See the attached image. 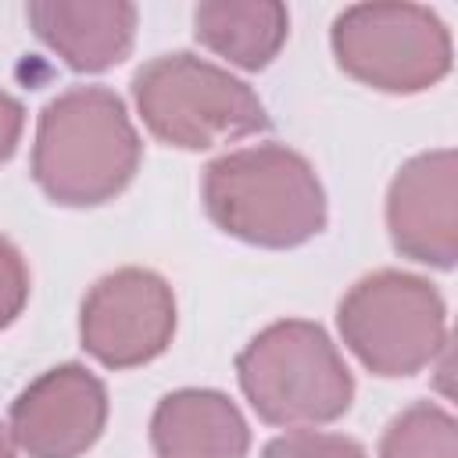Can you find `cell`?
I'll list each match as a JSON object with an SVG mask.
<instances>
[{
    "instance_id": "ba28073f",
    "label": "cell",
    "mask_w": 458,
    "mask_h": 458,
    "mask_svg": "<svg viewBox=\"0 0 458 458\" xmlns=\"http://www.w3.org/2000/svg\"><path fill=\"white\" fill-rule=\"evenodd\" d=\"M107 422V390L82 365H57L11 404V440L29 458H79Z\"/></svg>"
},
{
    "instance_id": "277c9868",
    "label": "cell",
    "mask_w": 458,
    "mask_h": 458,
    "mask_svg": "<svg viewBox=\"0 0 458 458\" xmlns=\"http://www.w3.org/2000/svg\"><path fill=\"white\" fill-rule=\"evenodd\" d=\"M147 129L179 150H208L268 129L265 104L247 82L193 54H161L132 75Z\"/></svg>"
},
{
    "instance_id": "4fadbf2b",
    "label": "cell",
    "mask_w": 458,
    "mask_h": 458,
    "mask_svg": "<svg viewBox=\"0 0 458 458\" xmlns=\"http://www.w3.org/2000/svg\"><path fill=\"white\" fill-rule=\"evenodd\" d=\"M379 458H458L454 419L429 401H415L386 426Z\"/></svg>"
},
{
    "instance_id": "2e32d148",
    "label": "cell",
    "mask_w": 458,
    "mask_h": 458,
    "mask_svg": "<svg viewBox=\"0 0 458 458\" xmlns=\"http://www.w3.org/2000/svg\"><path fill=\"white\" fill-rule=\"evenodd\" d=\"M21 125H25V111L21 104L0 89V165L14 154L18 140H21Z\"/></svg>"
},
{
    "instance_id": "6da1fadb",
    "label": "cell",
    "mask_w": 458,
    "mask_h": 458,
    "mask_svg": "<svg viewBox=\"0 0 458 458\" xmlns=\"http://www.w3.org/2000/svg\"><path fill=\"white\" fill-rule=\"evenodd\" d=\"M136 168L140 136L111 89L75 86L43 107L32 147V179L54 204H104L132 182Z\"/></svg>"
},
{
    "instance_id": "8fae6325",
    "label": "cell",
    "mask_w": 458,
    "mask_h": 458,
    "mask_svg": "<svg viewBox=\"0 0 458 458\" xmlns=\"http://www.w3.org/2000/svg\"><path fill=\"white\" fill-rule=\"evenodd\" d=\"M157 458H243L250 429L240 408L218 390H175L150 419Z\"/></svg>"
},
{
    "instance_id": "3957f363",
    "label": "cell",
    "mask_w": 458,
    "mask_h": 458,
    "mask_svg": "<svg viewBox=\"0 0 458 458\" xmlns=\"http://www.w3.org/2000/svg\"><path fill=\"white\" fill-rule=\"evenodd\" d=\"M250 408L272 426H322L351 408L354 379L333 340L301 318L261 329L236 358Z\"/></svg>"
},
{
    "instance_id": "9c48e42d",
    "label": "cell",
    "mask_w": 458,
    "mask_h": 458,
    "mask_svg": "<svg viewBox=\"0 0 458 458\" xmlns=\"http://www.w3.org/2000/svg\"><path fill=\"white\" fill-rule=\"evenodd\" d=\"M394 247L422 265L451 268L458 258V161L454 150H429L401 165L386 193Z\"/></svg>"
},
{
    "instance_id": "5b68a950",
    "label": "cell",
    "mask_w": 458,
    "mask_h": 458,
    "mask_svg": "<svg viewBox=\"0 0 458 458\" xmlns=\"http://www.w3.org/2000/svg\"><path fill=\"white\" fill-rule=\"evenodd\" d=\"M344 344L376 376H415L447 340V311L437 286L411 272H372L358 279L336 311Z\"/></svg>"
},
{
    "instance_id": "30bf717a",
    "label": "cell",
    "mask_w": 458,
    "mask_h": 458,
    "mask_svg": "<svg viewBox=\"0 0 458 458\" xmlns=\"http://www.w3.org/2000/svg\"><path fill=\"white\" fill-rule=\"evenodd\" d=\"M25 18L75 72H104L125 61L136 36V7L125 0H36Z\"/></svg>"
},
{
    "instance_id": "e0dca14e",
    "label": "cell",
    "mask_w": 458,
    "mask_h": 458,
    "mask_svg": "<svg viewBox=\"0 0 458 458\" xmlns=\"http://www.w3.org/2000/svg\"><path fill=\"white\" fill-rule=\"evenodd\" d=\"M0 458H18L14 454V440H11V433L0 426Z\"/></svg>"
},
{
    "instance_id": "9a60e30c",
    "label": "cell",
    "mask_w": 458,
    "mask_h": 458,
    "mask_svg": "<svg viewBox=\"0 0 458 458\" xmlns=\"http://www.w3.org/2000/svg\"><path fill=\"white\" fill-rule=\"evenodd\" d=\"M29 301V268L11 240L0 236V329L11 326Z\"/></svg>"
},
{
    "instance_id": "7c38bea8",
    "label": "cell",
    "mask_w": 458,
    "mask_h": 458,
    "mask_svg": "<svg viewBox=\"0 0 458 458\" xmlns=\"http://www.w3.org/2000/svg\"><path fill=\"white\" fill-rule=\"evenodd\" d=\"M197 39L236 68H265L290 32V14L272 0H211L193 11Z\"/></svg>"
},
{
    "instance_id": "8992f818",
    "label": "cell",
    "mask_w": 458,
    "mask_h": 458,
    "mask_svg": "<svg viewBox=\"0 0 458 458\" xmlns=\"http://www.w3.org/2000/svg\"><path fill=\"white\" fill-rule=\"evenodd\" d=\"M340 68L383 93H422L451 72V36L419 4H354L333 21Z\"/></svg>"
},
{
    "instance_id": "52a82bcc",
    "label": "cell",
    "mask_w": 458,
    "mask_h": 458,
    "mask_svg": "<svg viewBox=\"0 0 458 458\" xmlns=\"http://www.w3.org/2000/svg\"><path fill=\"white\" fill-rule=\"evenodd\" d=\"M82 347L107 369L157 358L175 333V297L147 268H118L93 283L82 301Z\"/></svg>"
},
{
    "instance_id": "7a4b0ae2",
    "label": "cell",
    "mask_w": 458,
    "mask_h": 458,
    "mask_svg": "<svg viewBox=\"0 0 458 458\" xmlns=\"http://www.w3.org/2000/svg\"><path fill=\"white\" fill-rule=\"evenodd\" d=\"M211 222L254 247H297L322 233L326 193L315 168L290 147L258 143L204 168Z\"/></svg>"
},
{
    "instance_id": "5bb4252c",
    "label": "cell",
    "mask_w": 458,
    "mask_h": 458,
    "mask_svg": "<svg viewBox=\"0 0 458 458\" xmlns=\"http://www.w3.org/2000/svg\"><path fill=\"white\" fill-rule=\"evenodd\" d=\"M265 458H365L361 444L340 433H318V429H297L286 437H276L265 447Z\"/></svg>"
}]
</instances>
